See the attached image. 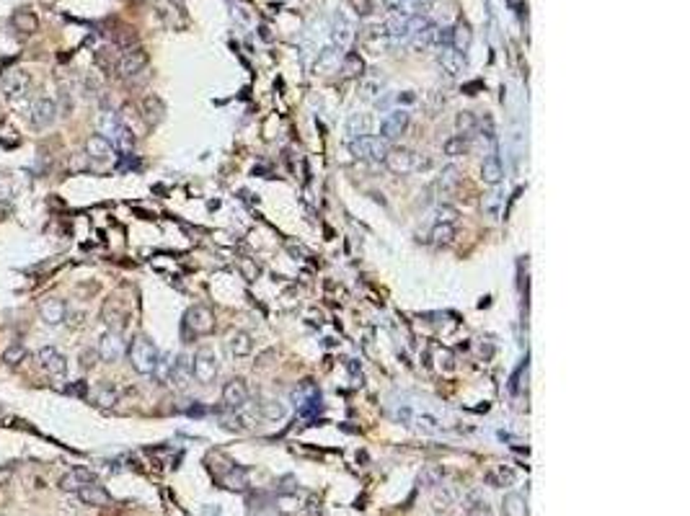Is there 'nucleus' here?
Masks as SVG:
<instances>
[{"label":"nucleus","mask_w":690,"mask_h":516,"mask_svg":"<svg viewBox=\"0 0 690 516\" xmlns=\"http://www.w3.org/2000/svg\"><path fill=\"white\" fill-rule=\"evenodd\" d=\"M127 356H129L132 370L138 372V374H153V372L158 370V361H160L158 349H156V343L150 341L148 336H135L127 349Z\"/></svg>","instance_id":"f257e3e1"},{"label":"nucleus","mask_w":690,"mask_h":516,"mask_svg":"<svg viewBox=\"0 0 690 516\" xmlns=\"http://www.w3.org/2000/svg\"><path fill=\"white\" fill-rule=\"evenodd\" d=\"M388 150H391V142H385L383 137L365 135L349 140V153L357 160H385Z\"/></svg>","instance_id":"f03ea898"},{"label":"nucleus","mask_w":690,"mask_h":516,"mask_svg":"<svg viewBox=\"0 0 690 516\" xmlns=\"http://www.w3.org/2000/svg\"><path fill=\"white\" fill-rule=\"evenodd\" d=\"M217 374H220V364H217L215 351L199 349L194 354V359H192V377L202 382V385H212L217 380Z\"/></svg>","instance_id":"7ed1b4c3"},{"label":"nucleus","mask_w":690,"mask_h":516,"mask_svg":"<svg viewBox=\"0 0 690 516\" xmlns=\"http://www.w3.org/2000/svg\"><path fill=\"white\" fill-rule=\"evenodd\" d=\"M148 65V52L142 47H127L117 59V75L119 78H135Z\"/></svg>","instance_id":"20e7f679"},{"label":"nucleus","mask_w":690,"mask_h":516,"mask_svg":"<svg viewBox=\"0 0 690 516\" xmlns=\"http://www.w3.org/2000/svg\"><path fill=\"white\" fill-rule=\"evenodd\" d=\"M383 163L388 166V171L398 175L414 173V171H419V153L409 150V147H391Z\"/></svg>","instance_id":"39448f33"},{"label":"nucleus","mask_w":690,"mask_h":516,"mask_svg":"<svg viewBox=\"0 0 690 516\" xmlns=\"http://www.w3.org/2000/svg\"><path fill=\"white\" fill-rule=\"evenodd\" d=\"M0 88H3V93L10 98V101H16V98H24L29 93L31 88V75L26 70L21 68H13V70H6L3 75H0Z\"/></svg>","instance_id":"423d86ee"},{"label":"nucleus","mask_w":690,"mask_h":516,"mask_svg":"<svg viewBox=\"0 0 690 516\" xmlns=\"http://www.w3.org/2000/svg\"><path fill=\"white\" fill-rule=\"evenodd\" d=\"M184 325H187L194 336H207V333H212V328H215V315H212V310L205 307V305H194V307H189L187 315H184Z\"/></svg>","instance_id":"0eeeda50"},{"label":"nucleus","mask_w":690,"mask_h":516,"mask_svg":"<svg viewBox=\"0 0 690 516\" xmlns=\"http://www.w3.org/2000/svg\"><path fill=\"white\" fill-rule=\"evenodd\" d=\"M409 124H411L409 111H404V108H395V111H391V114H385V119L380 122V137H383L385 142H393V140H398V137L409 129Z\"/></svg>","instance_id":"6e6552de"},{"label":"nucleus","mask_w":690,"mask_h":516,"mask_svg":"<svg viewBox=\"0 0 690 516\" xmlns=\"http://www.w3.org/2000/svg\"><path fill=\"white\" fill-rule=\"evenodd\" d=\"M37 359H39V367L47 372L50 377L62 380V377L68 374V359H65L57 349H52V346H44V349L37 351Z\"/></svg>","instance_id":"1a4fd4ad"},{"label":"nucleus","mask_w":690,"mask_h":516,"mask_svg":"<svg viewBox=\"0 0 690 516\" xmlns=\"http://www.w3.org/2000/svg\"><path fill=\"white\" fill-rule=\"evenodd\" d=\"M57 117H59L57 104L52 98L34 101V106H31V124H34V129H50L57 122Z\"/></svg>","instance_id":"9d476101"},{"label":"nucleus","mask_w":690,"mask_h":516,"mask_svg":"<svg viewBox=\"0 0 690 516\" xmlns=\"http://www.w3.org/2000/svg\"><path fill=\"white\" fill-rule=\"evenodd\" d=\"M223 403H225L230 410H241L248 403V385L243 377H233V380L225 382L223 388Z\"/></svg>","instance_id":"9b49d317"},{"label":"nucleus","mask_w":690,"mask_h":516,"mask_svg":"<svg viewBox=\"0 0 690 516\" xmlns=\"http://www.w3.org/2000/svg\"><path fill=\"white\" fill-rule=\"evenodd\" d=\"M96 354H99L104 361H109V364H111V361H119L124 356V341H122V336H119L117 331L104 333L99 338V349H96Z\"/></svg>","instance_id":"f8f14e48"},{"label":"nucleus","mask_w":690,"mask_h":516,"mask_svg":"<svg viewBox=\"0 0 690 516\" xmlns=\"http://www.w3.org/2000/svg\"><path fill=\"white\" fill-rule=\"evenodd\" d=\"M225 349H227V356H230V359H246L248 354L254 351V338H251V333H246V331H233V333H227Z\"/></svg>","instance_id":"ddd939ff"},{"label":"nucleus","mask_w":690,"mask_h":516,"mask_svg":"<svg viewBox=\"0 0 690 516\" xmlns=\"http://www.w3.org/2000/svg\"><path fill=\"white\" fill-rule=\"evenodd\" d=\"M86 155L96 163H109L114 157V145L104 135H91L86 140Z\"/></svg>","instance_id":"4468645a"},{"label":"nucleus","mask_w":690,"mask_h":516,"mask_svg":"<svg viewBox=\"0 0 690 516\" xmlns=\"http://www.w3.org/2000/svg\"><path fill=\"white\" fill-rule=\"evenodd\" d=\"M409 423H414L422 434H442V419L429 410H409Z\"/></svg>","instance_id":"2eb2a0df"},{"label":"nucleus","mask_w":690,"mask_h":516,"mask_svg":"<svg viewBox=\"0 0 690 516\" xmlns=\"http://www.w3.org/2000/svg\"><path fill=\"white\" fill-rule=\"evenodd\" d=\"M481 181L486 186H499L504 181V166L499 155H486L481 163Z\"/></svg>","instance_id":"dca6fc26"},{"label":"nucleus","mask_w":690,"mask_h":516,"mask_svg":"<svg viewBox=\"0 0 690 516\" xmlns=\"http://www.w3.org/2000/svg\"><path fill=\"white\" fill-rule=\"evenodd\" d=\"M41 321L47 323V325H59V323L65 321V315H68V307H65V302L59 300V297H47V300L41 302Z\"/></svg>","instance_id":"f3484780"},{"label":"nucleus","mask_w":690,"mask_h":516,"mask_svg":"<svg viewBox=\"0 0 690 516\" xmlns=\"http://www.w3.org/2000/svg\"><path fill=\"white\" fill-rule=\"evenodd\" d=\"M437 62H440L442 73H447L450 78H455V75H460V73H463V55H460V52H455L453 47L440 49V52H437Z\"/></svg>","instance_id":"a211bd4d"},{"label":"nucleus","mask_w":690,"mask_h":516,"mask_svg":"<svg viewBox=\"0 0 690 516\" xmlns=\"http://www.w3.org/2000/svg\"><path fill=\"white\" fill-rule=\"evenodd\" d=\"M88 483H96L93 472H91V470H86V468H75V470H70L68 475H62V480H59V488H62V490H73V493H78L80 488L88 486Z\"/></svg>","instance_id":"6ab92c4d"},{"label":"nucleus","mask_w":690,"mask_h":516,"mask_svg":"<svg viewBox=\"0 0 690 516\" xmlns=\"http://www.w3.org/2000/svg\"><path fill=\"white\" fill-rule=\"evenodd\" d=\"M483 477H486V483L494 488H510V486H514L517 472H514L510 465H494V468H489V472Z\"/></svg>","instance_id":"aec40b11"},{"label":"nucleus","mask_w":690,"mask_h":516,"mask_svg":"<svg viewBox=\"0 0 690 516\" xmlns=\"http://www.w3.org/2000/svg\"><path fill=\"white\" fill-rule=\"evenodd\" d=\"M346 135L352 137H365L373 135V117L370 114H349L346 119Z\"/></svg>","instance_id":"412c9836"},{"label":"nucleus","mask_w":690,"mask_h":516,"mask_svg":"<svg viewBox=\"0 0 690 516\" xmlns=\"http://www.w3.org/2000/svg\"><path fill=\"white\" fill-rule=\"evenodd\" d=\"M78 498L83 501V504H88V506H106L109 501H111L109 493L99 486V483H88V486H83L78 490Z\"/></svg>","instance_id":"4be33fe9"},{"label":"nucleus","mask_w":690,"mask_h":516,"mask_svg":"<svg viewBox=\"0 0 690 516\" xmlns=\"http://www.w3.org/2000/svg\"><path fill=\"white\" fill-rule=\"evenodd\" d=\"M450 39H453V49H455V52L465 55V52L471 49V41H474V31H471V26H468L465 21H458V23H455V29H453V34H450Z\"/></svg>","instance_id":"5701e85b"},{"label":"nucleus","mask_w":690,"mask_h":516,"mask_svg":"<svg viewBox=\"0 0 690 516\" xmlns=\"http://www.w3.org/2000/svg\"><path fill=\"white\" fill-rule=\"evenodd\" d=\"M468 150H471V135H453L450 140H445L442 145V153L447 157L468 155Z\"/></svg>","instance_id":"b1692460"},{"label":"nucleus","mask_w":690,"mask_h":516,"mask_svg":"<svg viewBox=\"0 0 690 516\" xmlns=\"http://www.w3.org/2000/svg\"><path fill=\"white\" fill-rule=\"evenodd\" d=\"M455 501H458L455 490H450V488H445V486H437V490H434V496H432V506L437 514L450 511V508L455 506Z\"/></svg>","instance_id":"393cba45"},{"label":"nucleus","mask_w":690,"mask_h":516,"mask_svg":"<svg viewBox=\"0 0 690 516\" xmlns=\"http://www.w3.org/2000/svg\"><path fill=\"white\" fill-rule=\"evenodd\" d=\"M504 514L507 516H528V501H525L523 493H507L502 501Z\"/></svg>","instance_id":"a878e982"},{"label":"nucleus","mask_w":690,"mask_h":516,"mask_svg":"<svg viewBox=\"0 0 690 516\" xmlns=\"http://www.w3.org/2000/svg\"><path fill=\"white\" fill-rule=\"evenodd\" d=\"M442 477H445L442 465H425L422 472H419V486L437 488V486H442Z\"/></svg>","instance_id":"bb28decb"},{"label":"nucleus","mask_w":690,"mask_h":516,"mask_svg":"<svg viewBox=\"0 0 690 516\" xmlns=\"http://www.w3.org/2000/svg\"><path fill=\"white\" fill-rule=\"evenodd\" d=\"M142 117H145L148 124H158L160 119H163V104H160L158 98L148 96L142 101Z\"/></svg>","instance_id":"cd10ccee"},{"label":"nucleus","mask_w":690,"mask_h":516,"mask_svg":"<svg viewBox=\"0 0 690 516\" xmlns=\"http://www.w3.org/2000/svg\"><path fill=\"white\" fill-rule=\"evenodd\" d=\"M455 240V224H442V222H437L432 227V243L434 245H450Z\"/></svg>","instance_id":"c85d7f7f"},{"label":"nucleus","mask_w":690,"mask_h":516,"mask_svg":"<svg viewBox=\"0 0 690 516\" xmlns=\"http://www.w3.org/2000/svg\"><path fill=\"white\" fill-rule=\"evenodd\" d=\"M342 73H344L346 78H357V75H362V73H365V62H362V57L355 55V52H349V55L344 57V62H342Z\"/></svg>","instance_id":"c756f323"},{"label":"nucleus","mask_w":690,"mask_h":516,"mask_svg":"<svg viewBox=\"0 0 690 516\" xmlns=\"http://www.w3.org/2000/svg\"><path fill=\"white\" fill-rule=\"evenodd\" d=\"M259 413L269 421H279V419H285V405H282L279 400H261V403H259Z\"/></svg>","instance_id":"7c9ffc66"},{"label":"nucleus","mask_w":690,"mask_h":516,"mask_svg":"<svg viewBox=\"0 0 690 516\" xmlns=\"http://www.w3.org/2000/svg\"><path fill=\"white\" fill-rule=\"evenodd\" d=\"M189 374H192V361L187 356H178L176 364H174V374H171V380L176 382L178 388H184L189 380Z\"/></svg>","instance_id":"2f4dec72"},{"label":"nucleus","mask_w":690,"mask_h":516,"mask_svg":"<svg viewBox=\"0 0 690 516\" xmlns=\"http://www.w3.org/2000/svg\"><path fill=\"white\" fill-rule=\"evenodd\" d=\"M334 41L339 44V49H346L349 41H352V26L346 23L344 19L336 21V31H334Z\"/></svg>","instance_id":"473e14b6"},{"label":"nucleus","mask_w":690,"mask_h":516,"mask_svg":"<svg viewBox=\"0 0 690 516\" xmlns=\"http://www.w3.org/2000/svg\"><path fill=\"white\" fill-rule=\"evenodd\" d=\"M455 129H458V135H471L476 129L474 111H460V114L455 117Z\"/></svg>","instance_id":"72a5a7b5"},{"label":"nucleus","mask_w":690,"mask_h":516,"mask_svg":"<svg viewBox=\"0 0 690 516\" xmlns=\"http://www.w3.org/2000/svg\"><path fill=\"white\" fill-rule=\"evenodd\" d=\"M434 217H437V222H442V224H455V220H458V209L455 207H450V204H440L437 209H434Z\"/></svg>","instance_id":"f704fd0d"},{"label":"nucleus","mask_w":690,"mask_h":516,"mask_svg":"<svg viewBox=\"0 0 690 516\" xmlns=\"http://www.w3.org/2000/svg\"><path fill=\"white\" fill-rule=\"evenodd\" d=\"M24 356H26V349H24L21 343H10L8 349L3 351V361H6V364H19Z\"/></svg>","instance_id":"c9c22d12"},{"label":"nucleus","mask_w":690,"mask_h":516,"mask_svg":"<svg viewBox=\"0 0 690 516\" xmlns=\"http://www.w3.org/2000/svg\"><path fill=\"white\" fill-rule=\"evenodd\" d=\"M225 483H227V488L230 490H243L246 488V472L243 470H230V475L225 477Z\"/></svg>","instance_id":"e433bc0d"},{"label":"nucleus","mask_w":690,"mask_h":516,"mask_svg":"<svg viewBox=\"0 0 690 516\" xmlns=\"http://www.w3.org/2000/svg\"><path fill=\"white\" fill-rule=\"evenodd\" d=\"M465 516H494V511H492V506L483 501V498H474V504L468 506Z\"/></svg>","instance_id":"4c0bfd02"},{"label":"nucleus","mask_w":690,"mask_h":516,"mask_svg":"<svg viewBox=\"0 0 690 516\" xmlns=\"http://www.w3.org/2000/svg\"><path fill=\"white\" fill-rule=\"evenodd\" d=\"M16 26H19L24 34H34V31H37V16H31V13H19V16H16Z\"/></svg>","instance_id":"58836bf2"},{"label":"nucleus","mask_w":690,"mask_h":516,"mask_svg":"<svg viewBox=\"0 0 690 516\" xmlns=\"http://www.w3.org/2000/svg\"><path fill=\"white\" fill-rule=\"evenodd\" d=\"M481 207H483V212H486V215L496 217V215H499V207H502V196H499V194H489V196H483Z\"/></svg>","instance_id":"ea45409f"},{"label":"nucleus","mask_w":690,"mask_h":516,"mask_svg":"<svg viewBox=\"0 0 690 516\" xmlns=\"http://www.w3.org/2000/svg\"><path fill=\"white\" fill-rule=\"evenodd\" d=\"M383 6L388 10H393V13H406V16H411L414 0H383Z\"/></svg>","instance_id":"a19ab883"},{"label":"nucleus","mask_w":690,"mask_h":516,"mask_svg":"<svg viewBox=\"0 0 690 516\" xmlns=\"http://www.w3.org/2000/svg\"><path fill=\"white\" fill-rule=\"evenodd\" d=\"M455 184H458V171H455L453 166L445 168L442 178H440V189H442V191H450V189H455Z\"/></svg>","instance_id":"79ce46f5"},{"label":"nucleus","mask_w":690,"mask_h":516,"mask_svg":"<svg viewBox=\"0 0 690 516\" xmlns=\"http://www.w3.org/2000/svg\"><path fill=\"white\" fill-rule=\"evenodd\" d=\"M96 400H99V405H106V408H111V405L117 403V392H114L111 388H101L99 395H96Z\"/></svg>","instance_id":"37998d69"},{"label":"nucleus","mask_w":690,"mask_h":516,"mask_svg":"<svg viewBox=\"0 0 690 516\" xmlns=\"http://www.w3.org/2000/svg\"><path fill=\"white\" fill-rule=\"evenodd\" d=\"M277 504H279V511H282V514H292V511H297V508H300V504H297V498H287V496H282V498H279V501H277Z\"/></svg>","instance_id":"c03bdc74"},{"label":"nucleus","mask_w":690,"mask_h":516,"mask_svg":"<svg viewBox=\"0 0 690 516\" xmlns=\"http://www.w3.org/2000/svg\"><path fill=\"white\" fill-rule=\"evenodd\" d=\"M349 3H352V8H355L357 13H362V16L373 10V3H370V0H349Z\"/></svg>","instance_id":"a18cd8bd"},{"label":"nucleus","mask_w":690,"mask_h":516,"mask_svg":"<svg viewBox=\"0 0 690 516\" xmlns=\"http://www.w3.org/2000/svg\"><path fill=\"white\" fill-rule=\"evenodd\" d=\"M377 90H380V86H377V83H365V86H362V96L370 101V98H375V93H377Z\"/></svg>","instance_id":"49530a36"},{"label":"nucleus","mask_w":690,"mask_h":516,"mask_svg":"<svg viewBox=\"0 0 690 516\" xmlns=\"http://www.w3.org/2000/svg\"><path fill=\"white\" fill-rule=\"evenodd\" d=\"M68 392H73V395H86V382H80V385H70Z\"/></svg>","instance_id":"de8ad7c7"},{"label":"nucleus","mask_w":690,"mask_h":516,"mask_svg":"<svg viewBox=\"0 0 690 516\" xmlns=\"http://www.w3.org/2000/svg\"><path fill=\"white\" fill-rule=\"evenodd\" d=\"M414 101H416V96L411 90H406L404 96H398V104H414Z\"/></svg>","instance_id":"09e8293b"}]
</instances>
